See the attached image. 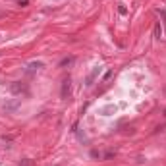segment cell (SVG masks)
<instances>
[{
  "mask_svg": "<svg viewBox=\"0 0 166 166\" xmlns=\"http://www.w3.org/2000/svg\"><path fill=\"white\" fill-rule=\"evenodd\" d=\"M10 91L14 93V95H29V87L25 81H12Z\"/></svg>",
  "mask_w": 166,
  "mask_h": 166,
  "instance_id": "1",
  "label": "cell"
},
{
  "mask_svg": "<svg viewBox=\"0 0 166 166\" xmlns=\"http://www.w3.org/2000/svg\"><path fill=\"white\" fill-rule=\"evenodd\" d=\"M62 99H70V95H72V79L66 77L64 81H62V91H60Z\"/></svg>",
  "mask_w": 166,
  "mask_h": 166,
  "instance_id": "2",
  "label": "cell"
},
{
  "mask_svg": "<svg viewBox=\"0 0 166 166\" xmlns=\"http://www.w3.org/2000/svg\"><path fill=\"white\" fill-rule=\"evenodd\" d=\"M101 74V66H97V68H93V72L87 75V85H93V81H95V77Z\"/></svg>",
  "mask_w": 166,
  "mask_h": 166,
  "instance_id": "3",
  "label": "cell"
},
{
  "mask_svg": "<svg viewBox=\"0 0 166 166\" xmlns=\"http://www.w3.org/2000/svg\"><path fill=\"white\" fill-rule=\"evenodd\" d=\"M18 106H19V99H16V101H12V102H6V104H4V110L6 112H14Z\"/></svg>",
  "mask_w": 166,
  "mask_h": 166,
  "instance_id": "4",
  "label": "cell"
},
{
  "mask_svg": "<svg viewBox=\"0 0 166 166\" xmlns=\"http://www.w3.org/2000/svg\"><path fill=\"white\" fill-rule=\"evenodd\" d=\"M153 37H155V39H160L162 37V25H160V21L155 23V27H153Z\"/></svg>",
  "mask_w": 166,
  "mask_h": 166,
  "instance_id": "5",
  "label": "cell"
},
{
  "mask_svg": "<svg viewBox=\"0 0 166 166\" xmlns=\"http://www.w3.org/2000/svg\"><path fill=\"white\" fill-rule=\"evenodd\" d=\"M74 62H75L74 56H66V58H62V60L58 62V66H60V68H66V66H72Z\"/></svg>",
  "mask_w": 166,
  "mask_h": 166,
  "instance_id": "6",
  "label": "cell"
},
{
  "mask_svg": "<svg viewBox=\"0 0 166 166\" xmlns=\"http://www.w3.org/2000/svg\"><path fill=\"white\" fill-rule=\"evenodd\" d=\"M41 68H45L43 62H29L27 64V72H35V70H41Z\"/></svg>",
  "mask_w": 166,
  "mask_h": 166,
  "instance_id": "7",
  "label": "cell"
},
{
  "mask_svg": "<svg viewBox=\"0 0 166 166\" xmlns=\"http://www.w3.org/2000/svg\"><path fill=\"white\" fill-rule=\"evenodd\" d=\"M112 112H116V106L114 104H108V106H104V108H102V116H110Z\"/></svg>",
  "mask_w": 166,
  "mask_h": 166,
  "instance_id": "8",
  "label": "cell"
},
{
  "mask_svg": "<svg viewBox=\"0 0 166 166\" xmlns=\"http://www.w3.org/2000/svg\"><path fill=\"white\" fill-rule=\"evenodd\" d=\"M91 157H93V158H99V160H101V158H102V153H101V151H97V149H93V151H91Z\"/></svg>",
  "mask_w": 166,
  "mask_h": 166,
  "instance_id": "9",
  "label": "cell"
},
{
  "mask_svg": "<svg viewBox=\"0 0 166 166\" xmlns=\"http://www.w3.org/2000/svg\"><path fill=\"white\" fill-rule=\"evenodd\" d=\"M114 157H116V151H108L102 155V158H114Z\"/></svg>",
  "mask_w": 166,
  "mask_h": 166,
  "instance_id": "10",
  "label": "cell"
},
{
  "mask_svg": "<svg viewBox=\"0 0 166 166\" xmlns=\"http://www.w3.org/2000/svg\"><path fill=\"white\" fill-rule=\"evenodd\" d=\"M118 12H120V16H126V14H128V8H126L124 4H120V6H118Z\"/></svg>",
  "mask_w": 166,
  "mask_h": 166,
  "instance_id": "11",
  "label": "cell"
},
{
  "mask_svg": "<svg viewBox=\"0 0 166 166\" xmlns=\"http://www.w3.org/2000/svg\"><path fill=\"white\" fill-rule=\"evenodd\" d=\"M19 166H33V162L29 160V158H25V160H21V162H19Z\"/></svg>",
  "mask_w": 166,
  "mask_h": 166,
  "instance_id": "12",
  "label": "cell"
},
{
  "mask_svg": "<svg viewBox=\"0 0 166 166\" xmlns=\"http://www.w3.org/2000/svg\"><path fill=\"white\" fill-rule=\"evenodd\" d=\"M110 75H112V70H108V72L104 74V81H106V79H110Z\"/></svg>",
  "mask_w": 166,
  "mask_h": 166,
  "instance_id": "13",
  "label": "cell"
},
{
  "mask_svg": "<svg viewBox=\"0 0 166 166\" xmlns=\"http://www.w3.org/2000/svg\"><path fill=\"white\" fill-rule=\"evenodd\" d=\"M4 16H6V14H4V12H0V18H4Z\"/></svg>",
  "mask_w": 166,
  "mask_h": 166,
  "instance_id": "14",
  "label": "cell"
},
{
  "mask_svg": "<svg viewBox=\"0 0 166 166\" xmlns=\"http://www.w3.org/2000/svg\"><path fill=\"white\" fill-rule=\"evenodd\" d=\"M164 124H166V110H164Z\"/></svg>",
  "mask_w": 166,
  "mask_h": 166,
  "instance_id": "15",
  "label": "cell"
},
{
  "mask_svg": "<svg viewBox=\"0 0 166 166\" xmlns=\"http://www.w3.org/2000/svg\"><path fill=\"white\" fill-rule=\"evenodd\" d=\"M162 91H164V95H166V85H164V89H162Z\"/></svg>",
  "mask_w": 166,
  "mask_h": 166,
  "instance_id": "16",
  "label": "cell"
}]
</instances>
